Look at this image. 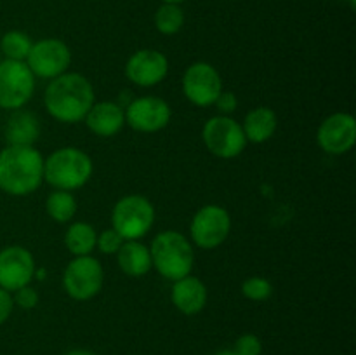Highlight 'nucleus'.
I'll return each instance as SVG.
<instances>
[{"label": "nucleus", "instance_id": "f257e3e1", "mask_svg": "<svg viewBox=\"0 0 356 355\" xmlns=\"http://www.w3.org/2000/svg\"><path fill=\"white\" fill-rule=\"evenodd\" d=\"M45 110L56 120L75 124L94 104L92 84L80 73H63L51 80L44 94Z\"/></svg>", "mask_w": 356, "mask_h": 355}, {"label": "nucleus", "instance_id": "f03ea898", "mask_svg": "<svg viewBox=\"0 0 356 355\" xmlns=\"http://www.w3.org/2000/svg\"><path fill=\"white\" fill-rule=\"evenodd\" d=\"M44 181V157L35 146L7 145L0 150V190L24 197Z\"/></svg>", "mask_w": 356, "mask_h": 355}, {"label": "nucleus", "instance_id": "7ed1b4c3", "mask_svg": "<svg viewBox=\"0 0 356 355\" xmlns=\"http://www.w3.org/2000/svg\"><path fill=\"white\" fill-rule=\"evenodd\" d=\"M92 159L83 150L65 146L44 160V181L56 190H79L92 176Z\"/></svg>", "mask_w": 356, "mask_h": 355}, {"label": "nucleus", "instance_id": "20e7f679", "mask_svg": "<svg viewBox=\"0 0 356 355\" xmlns=\"http://www.w3.org/2000/svg\"><path fill=\"white\" fill-rule=\"evenodd\" d=\"M149 254L156 271L172 282L186 277L193 270V247L183 233L174 230L159 233L149 246Z\"/></svg>", "mask_w": 356, "mask_h": 355}, {"label": "nucleus", "instance_id": "39448f33", "mask_svg": "<svg viewBox=\"0 0 356 355\" xmlns=\"http://www.w3.org/2000/svg\"><path fill=\"white\" fill-rule=\"evenodd\" d=\"M155 207L143 195H127L115 204L111 212V228L124 240H139L152 230Z\"/></svg>", "mask_w": 356, "mask_h": 355}, {"label": "nucleus", "instance_id": "423d86ee", "mask_svg": "<svg viewBox=\"0 0 356 355\" xmlns=\"http://www.w3.org/2000/svg\"><path fill=\"white\" fill-rule=\"evenodd\" d=\"M202 139L212 155L219 159H233L245 150L247 139L242 124L228 115H216L205 122Z\"/></svg>", "mask_w": 356, "mask_h": 355}, {"label": "nucleus", "instance_id": "0eeeda50", "mask_svg": "<svg viewBox=\"0 0 356 355\" xmlns=\"http://www.w3.org/2000/svg\"><path fill=\"white\" fill-rule=\"evenodd\" d=\"M35 75L24 61H0V108L19 110L31 100Z\"/></svg>", "mask_w": 356, "mask_h": 355}, {"label": "nucleus", "instance_id": "6e6552de", "mask_svg": "<svg viewBox=\"0 0 356 355\" xmlns=\"http://www.w3.org/2000/svg\"><path fill=\"white\" fill-rule=\"evenodd\" d=\"M104 282L103 265L94 256H75L63 274V285L70 298L87 301L101 291Z\"/></svg>", "mask_w": 356, "mask_h": 355}, {"label": "nucleus", "instance_id": "1a4fd4ad", "mask_svg": "<svg viewBox=\"0 0 356 355\" xmlns=\"http://www.w3.org/2000/svg\"><path fill=\"white\" fill-rule=\"evenodd\" d=\"M232 218L225 207L216 204L204 205L195 212L190 225L191 240L202 249H216L228 239Z\"/></svg>", "mask_w": 356, "mask_h": 355}, {"label": "nucleus", "instance_id": "9d476101", "mask_svg": "<svg viewBox=\"0 0 356 355\" xmlns=\"http://www.w3.org/2000/svg\"><path fill=\"white\" fill-rule=\"evenodd\" d=\"M28 68L40 79H56L68 70L72 63L70 47L59 38H42L30 49L26 61Z\"/></svg>", "mask_w": 356, "mask_h": 355}, {"label": "nucleus", "instance_id": "9b49d317", "mask_svg": "<svg viewBox=\"0 0 356 355\" xmlns=\"http://www.w3.org/2000/svg\"><path fill=\"white\" fill-rule=\"evenodd\" d=\"M222 90L221 75L212 65L193 63L183 75V93L195 106H211Z\"/></svg>", "mask_w": 356, "mask_h": 355}, {"label": "nucleus", "instance_id": "f8f14e48", "mask_svg": "<svg viewBox=\"0 0 356 355\" xmlns=\"http://www.w3.org/2000/svg\"><path fill=\"white\" fill-rule=\"evenodd\" d=\"M125 124L139 132H156L170 120V106L167 101L156 96L136 97L124 110Z\"/></svg>", "mask_w": 356, "mask_h": 355}, {"label": "nucleus", "instance_id": "ddd939ff", "mask_svg": "<svg viewBox=\"0 0 356 355\" xmlns=\"http://www.w3.org/2000/svg\"><path fill=\"white\" fill-rule=\"evenodd\" d=\"M35 275L33 254L23 246H9L0 251V287L14 292L30 285Z\"/></svg>", "mask_w": 356, "mask_h": 355}, {"label": "nucleus", "instance_id": "4468645a", "mask_svg": "<svg viewBox=\"0 0 356 355\" xmlns=\"http://www.w3.org/2000/svg\"><path fill=\"white\" fill-rule=\"evenodd\" d=\"M320 148L330 155L348 153L356 143V122L350 113H334L320 124L316 132Z\"/></svg>", "mask_w": 356, "mask_h": 355}, {"label": "nucleus", "instance_id": "2eb2a0df", "mask_svg": "<svg viewBox=\"0 0 356 355\" xmlns=\"http://www.w3.org/2000/svg\"><path fill=\"white\" fill-rule=\"evenodd\" d=\"M169 73V61L155 49H141L129 58L125 75L139 87H153L162 82Z\"/></svg>", "mask_w": 356, "mask_h": 355}, {"label": "nucleus", "instance_id": "dca6fc26", "mask_svg": "<svg viewBox=\"0 0 356 355\" xmlns=\"http://www.w3.org/2000/svg\"><path fill=\"white\" fill-rule=\"evenodd\" d=\"M86 125L90 132L101 138H110L120 132L125 124V113L122 104L115 101H101L94 103L86 115Z\"/></svg>", "mask_w": 356, "mask_h": 355}, {"label": "nucleus", "instance_id": "f3484780", "mask_svg": "<svg viewBox=\"0 0 356 355\" xmlns=\"http://www.w3.org/2000/svg\"><path fill=\"white\" fill-rule=\"evenodd\" d=\"M170 299L181 313L197 315L207 305V287L198 277L186 275L179 281H174Z\"/></svg>", "mask_w": 356, "mask_h": 355}, {"label": "nucleus", "instance_id": "a211bd4d", "mask_svg": "<svg viewBox=\"0 0 356 355\" xmlns=\"http://www.w3.org/2000/svg\"><path fill=\"white\" fill-rule=\"evenodd\" d=\"M117 261L120 270L129 277H143L153 267L149 247L139 240H125L118 249Z\"/></svg>", "mask_w": 356, "mask_h": 355}, {"label": "nucleus", "instance_id": "6ab92c4d", "mask_svg": "<svg viewBox=\"0 0 356 355\" xmlns=\"http://www.w3.org/2000/svg\"><path fill=\"white\" fill-rule=\"evenodd\" d=\"M277 113L268 106H257L252 108L249 113L245 115L242 129L245 134L247 141L252 143H264L275 134L277 131Z\"/></svg>", "mask_w": 356, "mask_h": 355}, {"label": "nucleus", "instance_id": "aec40b11", "mask_svg": "<svg viewBox=\"0 0 356 355\" xmlns=\"http://www.w3.org/2000/svg\"><path fill=\"white\" fill-rule=\"evenodd\" d=\"M40 134V124L37 117H33L28 111L16 110V113L7 120L6 125V139L9 145L33 146V143Z\"/></svg>", "mask_w": 356, "mask_h": 355}, {"label": "nucleus", "instance_id": "412c9836", "mask_svg": "<svg viewBox=\"0 0 356 355\" xmlns=\"http://www.w3.org/2000/svg\"><path fill=\"white\" fill-rule=\"evenodd\" d=\"M96 230L86 221L72 223L65 233V244L73 256H89L96 249Z\"/></svg>", "mask_w": 356, "mask_h": 355}, {"label": "nucleus", "instance_id": "4be33fe9", "mask_svg": "<svg viewBox=\"0 0 356 355\" xmlns=\"http://www.w3.org/2000/svg\"><path fill=\"white\" fill-rule=\"evenodd\" d=\"M45 209L54 221L68 223L76 214V198L73 197L72 191L56 190L45 200Z\"/></svg>", "mask_w": 356, "mask_h": 355}, {"label": "nucleus", "instance_id": "5701e85b", "mask_svg": "<svg viewBox=\"0 0 356 355\" xmlns=\"http://www.w3.org/2000/svg\"><path fill=\"white\" fill-rule=\"evenodd\" d=\"M31 45H33L31 38L19 30L7 31L0 40V49H2L3 56L6 59H13V61H26Z\"/></svg>", "mask_w": 356, "mask_h": 355}, {"label": "nucleus", "instance_id": "b1692460", "mask_svg": "<svg viewBox=\"0 0 356 355\" xmlns=\"http://www.w3.org/2000/svg\"><path fill=\"white\" fill-rule=\"evenodd\" d=\"M184 24V13L177 3H162L155 13V26L162 35H176Z\"/></svg>", "mask_w": 356, "mask_h": 355}, {"label": "nucleus", "instance_id": "393cba45", "mask_svg": "<svg viewBox=\"0 0 356 355\" xmlns=\"http://www.w3.org/2000/svg\"><path fill=\"white\" fill-rule=\"evenodd\" d=\"M242 292L245 298L252 299V301H264L273 292V285L264 277H249L242 284Z\"/></svg>", "mask_w": 356, "mask_h": 355}, {"label": "nucleus", "instance_id": "a878e982", "mask_svg": "<svg viewBox=\"0 0 356 355\" xmlns=\"http://www.w3.org/2000/svg\"><path fill=\"white\" fill-rule=\"evenodd\" d=\"M124 242L125 240L122 239V237L118 235L113 228H108V230H103V232L97 235L96 247L103 254H117L118 249H120L122 244Z\"/></svg>", "mask_w": 356, "mask_h": 355}, {"label": "nucleus", "instance_id": "bb28decb", "mask_svg": "<svg viewBox=\"0 0 356 355\" xmlns=\"http://www.w3.org/2000/svg\"><path fill=\"white\" fill-rule=\"evenodd\" d=\"M236 355H261L263 354V343L256 334H242L238 340L235 341V348H233Z\"/></svg>", "mask_w": 356, "mask_h": 355}, {"label": "nucleus", "instance_id": "cd10ccee", "mask_svg": "<svg viewBox=\"0 0 356 355\" xmlns=\"http://www.w3.org/2000/svg\"><path fill=\"white\" fill-rule=\"evenodd\" d=\"M13 299H14V305L21 306V308H24V310H31L37 306L38 294H37V291L31 287V285H24V287L14 291Z\"/></svg>", "mask_w": 356, "mask_h": 355}, {"label": "nucleus", "instance_id": "c85d7f7f", "mask_svg": "<svg viewBox=\"0 0 356 355\" xmlns=\"http://www.w3.org/2000/svg\"><path fill=\"white\" fill-rule=\"evenodd\" d=\"M214 104L222 115H229L238 108V100H236L235 93H232V90H221V94L214 101Z\"/></svg>", "mask_w": 356, "mask_h": 355}, {"label": "nucleus", "instance_id": "c756f323", "mask_svg": "<svg viewBox=\"0 0 356 355\" xmlns=\"http://www.w3.org/2000/svg\"><path fill=\"white\" fill-rule=\"evenodd\" d=\"M13 308H14L13 292L0 287V324H3L7 319H9L10 313H13Z\"/></svg>", "mask_w": 356, "mask_h": 355}, {"label": "nucleus", "instance_id": "7c9ffc66", "mask_svg": "<svg viewBox=\"0 0 356 355\" xmlns=\"http://www.w3.org/2000/svg\"><path fill=\"white\" fill-rule=\"evenodd\" d=\"M66 355H96L89 350H82V348H76V350H70Z\"/></svg>", "mask_w": 356, "mask_h": 355}, {"label": "nucleus", "instance_id": "2f4dec72", "mask_svg": "<svg viewBox=\"0 0 356 355\" xmlns=\"http://www.w3.org/2000/svg\"><path fill=\"white\" fill-rule=\"evenodd\" d=\"M214 355H236V354L233 350H228V348H226V350H219L218 354H214Z\"/></svg>", "mask_w": 356, "mask_h": 355}, {"label": "nucleus", "instance_id": "473e14b6", "mask_svg": "<svg viewBox=\"0 0 356 355\" xmlns=\"http://www.w3.org/2000/svg\"><path fill=\"white\" fill-rule=\"evenodd\" d=\"M163 3H177V6H179L181 2H184V0H162Z\"/></svg>", "mask_w": 356, "mask_h": 355}, {"label": "nucleus", "instance_id": "72a5a7b5", "mask_svg": "<svg viewBox=\"0 0 356 355\" xmlns=\"http://www.w3.org/2000/svg\"><path fill=\"white\" fill-rule=\"evenodd\" d=\"M350 2H351V6H355V0H350Z\"/></svg>", "mask_w": 356, "mask_h": 355}]
</instances>
